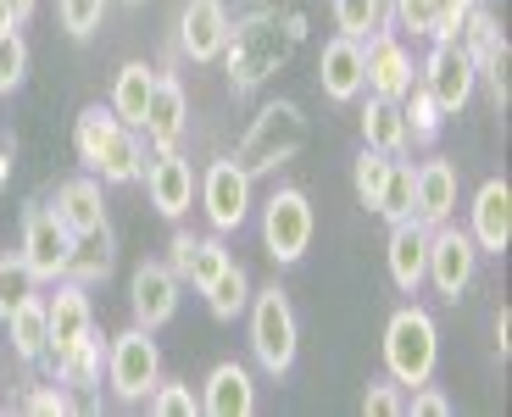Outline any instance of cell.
<instances>
[{"label": "cell", "mask_w": 512, "mask_h": 417, "mask_svg": "<svg viewBox=\"0 0 512 417\" xmlns=\"http://www.w3.org/2000/svg\"><path fill=\"white\" fill-rule=\"evenodd\" d=\"M34 6H39V0H12V23H28V17H34Z\"/></svg>", "instance_id": "obj_47"}, {"label": "cell", "mask_w": 512, "mask_h": 417, "mask_svg": "<svg viewBox=\"0 0 512 417\" xmlns=\"http://www.w3.org/2000/svg\"><path fill=\"white\" fill-rule=\"evenodd\" d=\"M384 262H390V284L401 295L423 290V267H429V228L418 217L407 223H390V240H384Z\"/></svg>", "instance_id": "obj_16"}, {"label": "cell", "mask_w": 512, "mask_h": 417, "mask_svg": "<svg viewBox=\"0 0 512 417\" xmlns=\"http://www.w3.org/2000/svg\"><path fill=\"white\" fill-rule=\"evenodd\" d=\"M145 412H156V417H195L201 412V395H195L184 379H156V390L145 395Z\"/></svg>", "instance_id": "obj_36"}, {"label": "cell", "mask_w": 512, "mask_h": 417, "mask_svg": "<svg viewBox=\"0 0 512 417\" xmlns=\"http://www.w3.org/2000/svg\"><path fill=\"white\" fill-rule=\"evenodd\" d=\"M12 167H17V145H6V139H0V190L12 184Z\"/></svg>", "instance_id": "obj_46"}, {"label": "cell", "mask_w": 512, "mask_h": 417, "mask_svg": "<svg viewBox=\"0 0 512 417\" xmlns=\"http://www.w3.org/2000/svg\"><path fill=\"white\" fill-rule=\"evenodd\" d=\"M412 217L423 228H440L457 217V167L446 156H429L418 167V190H412Z\"/></svg>", "instance_id": "obj_19"}, {"label": "cell", "mask_w": 512, "mask_h": 417, "mask_svg": "<svg viewBox=\"0 0 512 417\" xmlns=\"http://www.w3.org/2000/svg\"><path fill=\"white\" fill-rule=\"evenodd\" d=\"M479 0H440V12H435V23H429V34L423 39H435V45H451L457 39V28H462V17L474 12Z\"/></svg>", "instance_id": "obj_42"}, {"label": "cell", "mask_w": 512, "mask_h": 417, "mask_svg": "<svg viewBox=\"0 0 512 417\" xmlns=\"http://www.w3.org/2000/svg\"><path fill=\"white\" fill-rule=\"evenodd\" d=\"M507 329H512V317L501 312V317H496V345H501V356H507Z\"/></svg>", "instance_id": "obj_48"}, {"label": "cell", "mask_w": 512, "mask_h": 417, "mask_svg": "<svg viewBox=\"0 0 512 417\" xmlns=\"http://www.w3.org/2000/svg\"><path fill=\"white\" fill-rule=\"evenodd\" d=\"M362 412L368 417H407V390L396 379H373L362 395Z\"/></svg>", "instance_id": "obj_40"}, {"label": "cell", "mask_w": 512, "mask_h": 417, "mask_svg": "<svg viewBox=\"0 0 512 417\" xmlns=\"http://www.w3.org/2000/svg\"><path fill=\"white\" fill-rule=\"evenodd\" d=\"M145 195H151V206L167 217V223H179L184 212H190L195 201V167L184 162L179 151H156V162H145Z\"/></svg>", "instance_id": "obj_15"}, {"label": "cell", "mask_w": 512, "mask_h": 417, "mask_svg": "<svg viewBox=\"0 0 512 417\" xmlns=\"http://www.w3.org/2000/svg\"><path fill=\"white\" fill-rule=\"evenodd\" d=\"M229 39V6L223 0H190L179 17V51L190 62H218Z\"/></svg>", "instance_id": "obj_17"}, {"label": "cell", "mask_w": 512, "mask_h": 417, "mask_svg": "<svg viewBox=\"0 0 512 417\" xmlns=\"http://www.w3.org/2000/svg\"><path fill=\"white\" fill-rule=\"evenodd\" d=\"M468 234H474L479 256H501L512 245V184L507 178H485L468 206Z\"/></svg>", "instance_id": "obj_13"}, {"label": "cell", "mask_w": 512, "mask_h": 417, "mask_svg": "<svg viewBox=\"0 0 512 417\" xmlns=\"http://www.w3.org/2000/svg\"><path fill=\"white\" fill-rule=\"evenodd\" d=\"M112 128H117V112H112V106H84V112H78V123H73V151H78V162H84V173L101 162Z\"/></svg>", "instance_id": "obj_31"}, {"label": "cell", "mask_w": 512, "mask_h": 417, "mask_svg": "<svg viewBox=\"0 0 512 417\" xmlns=\"http://www.w3.org/2000/svg\"><path fill=\"white\" fill-rule=\"evenodd\" d=\"M435 12H440V0H390V6H384V17L396 28H407V34H429Z\"/></svg>", "instance_id": "obj_41"}, {"label": "cell", "mask_w": 512, "mask_h": 417, "mask_svg": "<svg viewBox=\"0 0 512 417\" xmlns=\"http://www.w3.org/2000/svg\"><path fill=\"white\" fill-rule=\"evenodd\" d=\"M279 23H284V34H290L295 45H301V39H307V12H284Z\"/></svg>", "instance_id": "obj_45"}, {"label": "cell", "mask_w": 512, "mask_h": 417, "mask_svg": "<svg viewBox=\"0 0 512 417\" xmlns=\"http://www.w3.org/2000/svg\"><path fill=\"white\" fill-rule=\"evenodd\" d=\"M6 334H12L17 362H45V356H51V317H45V301L28 295V301L6 317Z\"/></svg>", "instance_id": "obj_26"}, {"label": "cell", "mask_w": 512, "mask_h": 417, "mask_svg": "<svg viewBox=\"0 0 512 417\" xmlns=\"http://www.w3.org/2000/svg\"><path fill=\"white\" fill-rule=\"evenodd\" d=\"M201 412L206 417H251L256 412V384L251 367L240 362H218L201 384Z\"/></svg>", "instance_id": "obj_20"}, {"label": "cell", "mask_w": 512, "mask_h": 417, "mask_svg": "<svg viewBox=\"0 0 512 417\" xmlns=\"http://www.w3.org/2000/svg\"><path fill=\"white\" fill-rule=\"evenodd\" d=\"M51 362V373L62 384H73V390H95L101 384V373H106V340L101 334H84V340L73 345V351H62V356H45Z\"/></svg>", "instance_id": "obj_27"}, {"label": "cell", "mask_w": 512, "mask_h": 417, "mask_svg": "<svg viewBox=\"0 0 512 417\" xmlns=\"http://www.w3.org/2000/svg\"><path fill=\"white\" fill-rule=\"evenodd\" d=\"M412 190H418V167L396 156L390 173H384V190H379V201H373V212H379L384 223H407L412 217Z\"/></svg>", "instance_id": "obj_32"}, {"label": "cell", "mask_w": 512, "mask_h": 417, "mask_svg": "<svg viewBox=\"0 0 512 417\" xmlns=\"http://www.w3.org/2000/svg\"><path fill=\"white\" fill-rule=\"evenodd\" d=\"M28 295H39V278L28 273L23 251H6V256H0V323H6Z\"/></svg>", "instance_id": "obj_33"}, {"label": "cell", "mask_w": 512, "mask_h": 417, "mask_svg": "<svg viewBox=\"0 0 512 417\" xmlns=\"http://www.w3.org/2000/svg\"><path fill=\"white\" fill-rule=\"evenodd\" d=\"M195 195H201V212L212 223V234H234L251 217V173L234 156H218V162L206 167L195 178Z\"/></svg>", "instance_id": "obj_8"}, {"label": "cell", "mask_w": 512, "mask_h": 417, "mask_svg": "<svg viewBox=\"0 0 512 417\" xmlns=\"http://www.w3.org/2000/svg\"><path fill=\"white\" fill-rule=\"evenodd\" d=\"M334 28L351 39H368L384 28V0H334Z\"/></svg>", "instance_id": "obj_35"}, {"label": "cell", "mask_w": 512, "mask_h": 417, "mask_svg": "<svg viewBox=\"0 0 512 417\" xmlns=\"http://www.w3.org/2000/svg\"><path fill=\"white\" fill-rule=\"evenodd\" d=\"M151 89H156V67H145V62H123L117 67V78H112V112H117V123H128V128H140V117H145V101H151Z\"/></svg>", "instance_id": "obj_28"}, {"label": "cell", "mask_w": 512, "mask_h": 417, "mask_svg": "<svg viewBox=\"0 0 512 417\" xmlns=\"http://www.w3.org/2000/svg\"><path fill=\"white\" fill-rule=\"evenodd\" d=\"M23 78H28V39L17 28H6L0 34V95H12Z\"/></svg>", "instance_id": "obj_38"}, {"label": "cell", "mask_w": 512, "mask_h": 417, "mask_svg": "<svg viewBox=\"0 0 512 417\" xmlns=\"http://www.w3.org/2000/svg\"><path fill=\"white\" fill-rule=\"evenodd\" d=\"M167 251H173V262H167V267H173L190 290H206V284H212V278L234 262L229 245H223V234H206V240H195V234H173V245H167Z\"/></svg>", "instance_id": "obj_21"}, {"label": "cell", "mask_w": 512, "mask_h": 417, "mask_svg": "<svg viewBox=\"0 0 512 417\" xmlns=\"http://www.w3.org/2000/svg\"><path fill=\"white\" fill-rule=\"evenodd\" d=\"M73 234L62 228V217L51 212V206H28L23 212V262L28 273L39 278V284H56V278H67V262H73Z\"/></svg>", "instance_id": "obj_9"}, {"label": "cell", "mask_w": 512, "mask_h": 417, "mask_svg": "<svg viewBox=\"0 0 512 417\" xmlns=\"http://www.w3.org/2000/svg\"><path fill=\"white\" fill-rule=\"evenodd\" d=\"M45 317H51V356L73 351V345L95 329V312H90V295H84V284H62V290L45 301Z\"/></svg>", "instance_id": "obj_23"}, {"label": "cell", "mask_w": 512, "mask_h": 417, "mask_svg": "<svg viewBox=\"0 0 512 417\" xmlns=\"http://www.w3.org/2000/svg\"><path fill=\"white\" fill-rule=\"evenodd\" d=\"M23 412H45V417H67V412H73V395H67L62 390V384H56V390H34V395H28V401H23Z\"/></svg>", "instance_id": "obj_44"}, {"label": "cell", "mask_w": 512, "mask_h": 417, "mask_svg": "<svg viewBox=\"0 0 512 417\" xmlns=\"http://www.w3.org/2000/svg\"><path fill=\"white\" fill-rule=\"evenodd\" d=\"M312 234H318V217H312V201L301 190H273L262 201V251L279 267H295L312 251Z\"/></svg>", "instance_id": "obj_6"}, {"label": "cell", "mask_w": 512, "mask_h": 417, "mask_svg": "<svg viewBox=\"0 0 512 417\" xmlns=\"http://www.w3.org/2000/svg\"><path fill=\"white\" fill-rule=\"evenodd\" d=\"M251 356L256 367L268 373V379H284L295 367V356H301V323H295V306L290 295L279 290V284H268V290H251Z\"/></svg>", "instance_id": "obj_3"}, {"label": "cell", "mask_w": 512, "mask_h": 417, "mask_svg": "<svg viewBox=\"0 0 512 417\" xmlns=\"http://www.w3.org/2000/svg\"><path fill=\"white\" fill-rule=\"evenodd\" d=\"M56 217H62V228L73 234V240H84V234H95V228H106V195H101V178L84 173V178H67L62 190H56Z\"/></svg>", "instance_id": "obj_22"}, {"label": "cell", "mask_w": 512, "mask_h": 417, "mask_svg": "<svg viewBox=\"0 0 512 417\" xmlns=\"http://www.w3.org/2000/svg\"><path fill=\"white\" fill-rule=\"evenodd\" d=\"M318 89L329 95L334 106H351L362 101V39L351 34H334L318 56Z\"/></svg>", "instance_id": "obj_18"}, {"label": "cell", "mask_w": 512, "mask_h": 417, "mask_svg": "<svg viewBox=\"0 0 512 417\" xmlns=\"http://www.w3.org/2000/svg\"><path fill=\"white\" fill-rule=\"evenodd\" d=\"M440 362V329L423 306H401L390 323H384V367L401 390H418V384L435 379Z\"/></svg>", "instance_id": "obj_4"}, {"label": "cell", "mask_w": 512, "mask_h": 417, "mask_svg": "<svg viewBox=\"0 0 512 417\" xmlns=\"http://www.w3.org/2000/svg\"><path fill=\"white\" fill-rule=\"evenodd\" d=\"M390 162L396 156H384V151H368L362 145V156H357V173H351V184H357V201L373 212V201H379V190H384V173H390Z\"/></svg>", "instance_id": "obj_37"}, {"label": "cell", "mask_w": 512, "mask_h": 417, "mask_svg": "<svg viewBox=\"0 0 512 417\" xmlns=\"http://www.w3.org/2000/svg\"><path fill=\"white\" fill-rule=\"evenodd\" d=\"M6 28H17L12 23V0H0V34H6Z\"/></svg>", "instance_id": "obj_49"}, {"label": "cell", "mask_w": 512, "mask_h": 417, "mask_svg": "<svg viewBox=\"0 0 512 417\" xmlns=\"http://www.w3.org/2000/svg\"><path fill=\"white\" fill-rule=\"evenodd\" d=\"M156 379H162V351H156L151 329H123L106 340V384H112L117 401H145V395L156 390Z\"/></svg>", "instance_id": "obj_5"}, {"label": "cell", "mask_w": 512, "mask_h": 417, "mask_svg": "<svg viewBox=\"0 0 512 417\" xmlns=\"http://www.w3.org/2000/svg\"><path fill=\"white\" fill-rule=\"evenodd\" d=\"M128 6H140V0H128Z\"/></svg>", "instance_id": "obj_50"}, {"label": "cell", "mask_w": 512, "mask_h": 417, "mask_svg": "<svg viewBox=\"0 0 512 417\" xmlns=\"http://www.w3.org/2000/svg\"><path fill=\"white\" fill-rule=\"evenodd\" d=\"M407 417H451V401L435 384H418V390H407Z\"/></svg>", "instance_id": "obj_43"}, {"label": "cell", "mask_w": 512, "mask_h": 417, "mask_svg": "<svg viewBox=\"0 0 512 417\" xmlns=\"http://www.w3.org/2000/svg\"><path fill=\"white\" fill-rule=\"evenodd\" d=\"M295 39L284 34L279 12H245L229 17V39H223V67H229L234 95H256L284 62H290Z\"/></svg>", "instance_id": "obj_1"}, {"label": "cell", "mask_w": 512, "mask_h": 417, "mask_svg": "<svg viewBox=\"0 0 512 417\" xmlns=\"http://www.w3.org/2000/svg\"><path fill=\"white\" fill-rule=\"evenodd\" d=\"M418 67H412L407 45H401L390 28H379V34H368V45H362V89L368 95H379V101H401L412 84H418Z\"/></svg>", "instance_id": "obj_11"}, {"label": "cell", "mask_w": 512, "mask_h": 417, "mask_svg": "<svg viewBox=\"0 0 512 417\" xmlns=\"http://www.w3.org/2000/svg\"><path fill=\"white\" fill-rule=\"evenodd\" d=\"M56 17H62V28L73 39H90L106 17V0H56Z\"/></svg>", "instance_id": "obj_39"}, {"label": "cell", "mask_w": 512, "mask_h": 417, "mask_svg": "<svg viewBox=\"0 0 512 417\" xmlns=\"http://www.w3.org/2000/svg\"><path fill=\"white\" fill-rule=\"evenodd\" d=\"M201 295H206V312L218 317V323H234V317H245V306H251V273H245L240 262H229Z\"/></svg>", "instance_id": "obj_30"}, {"label": "cell", "mask_w": 512, "mask_h": 417, "mask_svg": "<svg viewBox=\"0 0 512 417\" xmlns=\"http://www.w3.org/2000/svg\"><path fill=\"white\" fill-rule=\"evenodd\" d=\"M179 290L184 278L173 273L167 262H140L134 267V278H128V306H134V323L140 329H162V323H173L179 317Z\"/></svg>", "instance_id": "obj_12"}, {"label": "cell", "mask_w": 512, "mask_h": 417, "mask_svg": "<svg viewBox=\"0 0 512 417\" xmlns=\"http://www.w3.org/2000/svg\"><path fill=\"white\" fill-rule=\"evenodd\" d=\"M90 173L101 178V184H140V173H145V139H140V128L117 123L112 139H106V151H101V162H95Z\"/></svg>", "instance_id": "obj_24"}, {"label": "cell", "mask_w": 512, "mask_h": 417, "mask_svg": "<svg viewBox=\"0 0 512 417\" xmlns=\"http://www.w3.org/2000/svg\"><path fill=\"white\" fill-rule=\"evenodd\" d=\"M184 123H190V106H184V84L173 73H156V89L145 101V117H140V139L151 151H179L184 139Z\"/></svg>", "instance_id": "obj_14"}, {"label": "cell", "mask_w": 512, "mask_h": 417, "mask_svg": "<svg viewBox=\"0 0 512 417\" xmlns=\"http://www.w3.org/2000/svg\"><path fill=\"white\" fill-rule=\"evenodd\" d=\"M418 84L435 95V106L446 117H457L462 106L474 101V84H479V73H474V62H468V51H462L457 39L451 45H435L429 51V62L418 67Z\"/></svg>", "instance_id": "obj_10"}, {"label": "cell", "mask_w": 512, "mask_h": 417, "mask_svg": "<svg viewBox=\"0 0 512 417\" xmlns=\"http://www.w3.org/2000/svg\"><path fill=\"white\" fill-rule=\"evenodd\" d=\"M112 267H117V234H112V223H106V228H95V234H84V240L73 245L67 278H73V284H101Z\"/></svg>", "instance_id": "obj_29"}, {"label": "cell", "mask_w": 512, "mask_h": 417, "mask_svg": "<svg viewBox=\"0 0 512 417\" xmlns=\"http://www.w3.org/2000/svg\"><path fill=\"white\" fill-rule=\"evenodd\" d=\"M307 112L295 101H268L262 112L251 117V128H245V139L234 145V162L245 167V173H268V167H284L295 162V156L307 151Z\"/></svg>", "instance_id": "obj_2"}, {"label": "cell", "mask_w": 512, "mask_h": 417, "mask_svg": "<svg viewBox=\"0 0 512 417\" xmlns=\"http://www.w3.org/2000/svg\"><path fill=\"white\" fill-rule=\"evenodd\" d=\"M401 117H407V134L418 139V145H435L440 123H446V112L435 106V95H429L423 84H412L407 95H401Z\"/></svg>", "instance_id": "obj_34"}, {"label": "cell", "mask_w": 512, "mask_h": 417, "mask_svg": "<svg viewBox=\"0 0 512 417\" xmlns=\"http://www.w3.org/2000/svg\"><path fill=\"white\" fill-rule=\"evenodd\" d=\"M362 145H368V151H384V156H407L412 134H407V117H401V101L368 95V106H362Z\"/></svg>", "instance_id": "obj_25"}, {"label": "cell", "mask_w": 512, "mask_h": 417, "mask_svg": "<svg viewBox=\"0 0 512 417\" xmlns=\"http://www.w3.org/2000/svg\"><path fill=\"white\" fill-rule=\"evenodd\" d=\"M474 278H479V245L468 228L457 223H440L429 228V267H423V284H435L440 301L457 306L462 295L474 290Z\"/></svg>", "instance_id": "obj_7"}]
</instances>
